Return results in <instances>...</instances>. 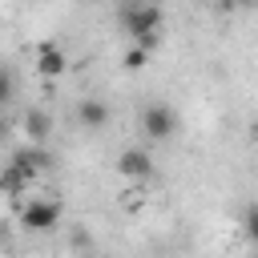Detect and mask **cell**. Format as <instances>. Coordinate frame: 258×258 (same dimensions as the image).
<instances>
[{
    "mask_svg": "<svg viewBox=\"0 0 258 258\" xmlns=\"http://www.w3.org/2000/svg\"><path fill=\"white\" fill-rule=\"evenodd\" d=\"M161 20L165 16H161L157 4H129V8H121V24H125L133 48H145V52H153L161 44Z\"/></svg>",
    "mask_w": 258,
    "mask_h": 258,
    "instance_id": "obj_1",
    "label": "cell"
},
{
    "mask_svg": "<svg viewBox=\"0 0 258 258\" xmlns=\"http://www.w3.org/2000/svg\"><path fill=\"white\" fill-rule=\"evenodd\" d=\"M141 129H145L149 141H169V137L177 133V113H173V105H165V101L145 105V113H141Z\"/></svg>",
    "mask_w": 258,
    "mask_h": 258,
    "instance_id": "obj_2",
    "label": "cell"
},
{
    "mask_svg": "<svg viewBox=\"0 0 258 258\" xmlns=\"http://www.w3.org/2000/svg\"><path fill=\"white\" fill-rule=\"evenodd\" d=\"M20 226L32 230V234H48L60 226V206L56 202H28L20 210Z\"/></svg>",
    "mask_w": 258,
    "mask_h": 258,
    "instance_id": "obj_3",
    "label": "cell"
},
{
    "mask_svg": "<svg viewBox=\"0 0 258 258\" xmlns=\"http://www.w3.org/2000/svg\"><path fill=\"white\" fill-rule=\"evenodd\" d=\"M117 173H121V177H133V181L153 177V157H149L145 149H125V153L117 157Z\"/></svg>",
    "mask_w": 258,
    "mask_h": 258,
    "instance_id": "obj_4",
    "label": "cell"
},
{
    "mask_svg": "<svg viewBox=\"0 0 258 258\" xmlns=\"http://www.w3.org/2000/svg\"><path fill=\"white\" fill-rule=\"evenodd\" d=\"M77 117H81V125H85V129H105L113 113H109V105H105L101 97H85V101L77 105Z\"/></svg>",
    "mask_w": 258,
    "mask_h": 258,
    "instance_id": "obj_5",
    "label": "cell"
},
{
    "mask_svg": "<svg viewBox=\"0 0 258 258\" xmlns=\"http://www.w3.org/2000/svg\"><path fill=\"white\" fill-rule=\"evenodd\" d=\"M36 69H40L44 77H60V73H64V52H60L56 44H44L40 56H36Z\"/></svg>",
    "mask_w": 258,
    "mask_h": 258,
    "instance_id": "obj_6",
    "label": "cell"
},
{
    "mask_svg": "<svg viewBox=\"0 0 258 258\" xmlns=\"http://www.w3.org/2000/svg\"><path fill=\"white\" fill-rule=\"evenodd\" d=\"M24 125H28V137L40 145L44 137H48V129H52V117L44 113V109H28V117H24Z\"/></svg>",
    "mask_w": 258,
    "mask_h": 258,
    "instance_id": "obj_7",
    "label": "cell"
},
{
    "mask_svg": "<svg viewBox=\"0 0 258 258\" xmlns=\"http://www.w3.org/2000/svg\"><path fill=\"white\" fill-rule=\"evenodd\" d=\"M24 185H32V181H28L20 169H12V165H8V169L0 173V189H4V194H20Z\"/></svg>",
    "mask_w": 258,
    "mask_h": 258,
    "instance_id": "obj_8",
    "label": "cell"
},
{
    "mask_svg": "<svg viewBox=\"0 0 258 258\" xmlns=\"http://www.w3.org/2000/svg\"><path fill=\"white\" fill-rule=\"evenodd\" d=\"M145 60H149V52H145V48H125V69H133V73H137V69H145Z\"/></svg>",
    "mask_w": 258,
    "mask_h": 258,
    "instance_id": "obj_9",
    "label": "cell"
},
{
    "mask_svg": "<svg viewBox=\"0 0 258 258\" xmlns=\"http://www.w3.org/2000/svg\"><path fill=\"white\" fill-rule=\"evenodd\" d=\"M12 89H16V81H12V73L8 69H0V105L12 97Z\"/></svg>",
    "mask_w": 258,
    "mask_h": 258,
    "instance_id": "obj_10",
    "label": "cell"
},
{
    "mask_svg": "<svg viewBox=\"0 0 258 258\" xmlns=\"http://www.w3.org/2000/svg\"><path fill=\"white\" fill-rule=\"evenodd\" d=\"M4 129H8V121H4V113H0V137H4Z\"/></svg>",
    "mask_w": 258,
    "mask_h": 258,
    "instance_id": "obj_11",
    "label": "cell"
},
{
    "mask_svg": "<svg viewBox=\"0 0 258 258\" xmlns=\"http://www.w3.org/2000/svg\"><path fill=\"white\" fill-rule=\"evenodd\" d=\"M81 258H93V254H81Z\"/></svg>",
    "mask_w": 258,
    "mask_h": 258,
    "instance_id": "obj_12",
    "label": "cell"
}]
</instances>
